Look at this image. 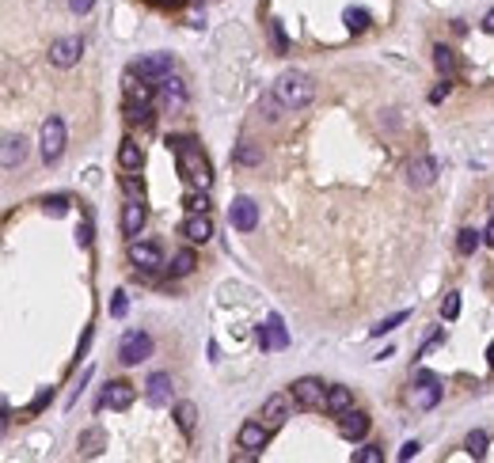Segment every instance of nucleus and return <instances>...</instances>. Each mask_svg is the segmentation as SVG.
I'll list each match as a JSON object with an SVG mask.
<instances>
[{"instance_id":"22","label":"nucleus","mask_w":494,"mask_h":463,"mask_svg":"<svg viewBox=\"0 0 494 463\" xmlns=\"http://www.w3.org/2000/svg\"><path fill=\"white\" fill-rule=\"evenodd\" d=\"M327 414H335V418H343L346 410H354V395H350V388H327Z\"/></svg>"},{"instance_id":"45","label":"nucleus","mask_w":494,"mask_h":463,"mask_svg":"<svg viewBox=\"0 0 494 463\" xmlns=\"http://www.w3.org/2000/svg\"><path fill=\"white\" fill-rule=\"evenodd\" d=\"M76 239H80V247H87V244H92V228H87V224H84L80 232H76Z\"/></svg>"},{"instance_id":"7","label":"nucleus","mask_w":494,"mask_h":463,"mask_svg":"<svg viewBox=\"0 0 494 463\" xmlns=\"http://www.w3.org/2000/svg\"><path fill=\"white\" fill-rule=\"evenodd\" d=\"M129 262H134L137 270L152 273V270L163 266V251H160L156 244H141V239H129Z\"/></svg>"},{"instance_id":"38","label":"nucleus","mask_w":494,"mask_h":463,"mask_svg":"<svg viewBox=\"0 0 494 463\" xmlns=\"http://www.w3.org/2000/svg\"><path fill=\"white\" fill-rule=\"evenodd\" d=\"M380 459H384V452H380L377 445H369V448L354 452V463H380Z\"/></svg>"},{"instance_id":"16","label":"nucleus","mask_w":494,"mask_h":463,"mask_svg":"<svg viewBox=\"0 0 494 463\" xmlns=\"http://www.w3.org/2000/svg\"><path fill=\"white\" fill-rule=\"evenodd\" d=\"M145 399L149 406H168L171 403V376L168 372H152L145 383Z\"/></svg>"},{"instance_id":"10","label":"nucleus","mask_w":494,"mask_h":463,"mask_svg":"<svg viewBox=\"0 0 494 463\" xmlns=\"http://www.w3.org/2000/svg\"><path fill=\"white\" fill-rule=\"evenodd\" d=\"M289 346V330H285L281 315H270L267 327H259V349L267 354V349H285Z\"/></svg>"},{"instance_id":"27","label":"nucleus","mask_w":494,"mask_h":463,"mask_svg":"<svg viewBox=\"0 0 494 463\" xmlns=\"http://www.w3.org/2000/svg\"><path fill=\"white\" fill-rule=\"evenodd\" d=\"M236 163H244V168H255V163H262V148L251 145V141H240V148L232 152Z\"/></svg>"},{"instance_id":"29","label":"nucleus","mask_w":494,"mask_h":463,"mask_svg":"<svg viewBox=\"0 0 494 463\" xmlns=\"http://www.w3.org/2000/svg\"><path fill=\"white\" fill-rule=\"evenodd\" d=\"M434 65H437V72H441V76H453L456 72V53L449 46H434Z\"/></svg>"},{"instance_id":"20","label":"nucleus","mask_w":494,"mask_h":463,"mask_svg":"<svg viewBox=\"0 0 494 463\" xmlns=\"http://www.w3.org/2000/svg\"><path fill=\"white\" fill-rule=\"evenodd\" d=\"M285 418H289V399H285V395H270V399L262 403V422L270 429H281Z\"/></svg>"},{"instance_id":"44","label":"nucleus","mask_w":494,"mask_h":463,"mask_svg":"<svg viewBox=\"0 0 494 463\" xmlns=\"http://www.w3.org/2000/svg\"><path fill=\"white\" fill-rule=\"evenodd\" d=\"M483 244H487V247H494V217H490V224L483 228Z\"/></svg>"},{"instance_id":"32","label":"nucleus","mask_w":494,"mask_h":463,"mask_svg":"<svg viewBox=\"0 0 494 463\" xmlns=\"http://www.w3.org/2000/svg\"><path fill=\"white\" fill-rule=\"evenodd\" d=\"M487 433H483V429H476V433H468V440H464V448H468V456H476V459H483L487 456Z\"/></svg>"},{"instance_id":"41","label":"nucleus","mask_w":494,"mask_h":463,"mask_svg":"<svg viewBox=\"0 0 494 463\" xmlns=\"http://www.w3.org/2000/svg\"><path fill=\"white\" fill-rule=\"evenodd\" d=\"M92 4H95V0H69V8L76 16H87V12H92Z\"/></svg>"},{"instance_id":"35","label":"nucleus","mask_w":494,"mask_h":463,"mask_svg":"<svg viewBox=\"0 0 494 463\" xmlns=\"http://www.w3.org/2000/svg\"><path fill=\"white\" fill-rule=\"evenodd\" d=\"M270 42H274V50H278V53H289V38H285L281 19H270Z\"/></svg>"},{"instance_id":"25","label":"nucleus","mask_w":494,"mask_h":463,"mask_svg":"<svg viewBox=\"0 0 494 463\" xmlns=\"http://www.w3.org/2000/svg\"><path fill=\"white\" fill-rule=\"evenodd\" d=\"M103 429H84L80 440H76V448H80V456H99L103 452Z\"/></svg>"},{"instance_id":"26","label":"nucleus","mask_w":494,"mask_h":463,"mask_svg":"<svg viewBox=\"0 0 494 463\" xmlns=\"http://www.w3.org/2000/svg\"><path fill=\"white\" fill-rule=\"evenodd\" d=\"M194 266H198V258H194V251L186 247V251H175L171 255V278H186V273H194Z\"/></svg>"},{"instance_id":"37","label":"nucleus","mask_w":494,"mask_h":463,"mask_svg":"<svg viewBox=\"0 0 494 463\" xmlns=\"http://www.w3.org/2000/svg\"><path fill=\"white\" fill-rule=\"evenodd\" d=\"M456 315H460V293H445V300H441V319H449V323H453Z\"/></svg>"},{"instance_id":"8","label":"nucleus","mask_w":494,"mask_h":463,"mask_svg":"<svg viewBox=\"0 0 494 463\" xmlns=\"http://www.w3.org/2000/svg\"><path fill=\"white\" fill-rule=\"evenodd\" d=\"M134 399H137L134 383H129V380H111V383H107V391H103V399H99V406H111V410H129Z\"/></svg>"},{"instance_id":"17","label":"nucleus","mask_w":494,"mask_h":463,"mask_svg":"<svg viewBox=\"0 0 494 463\" xmlns=\"http://www.w3.org/2000/svg\"><path fill=\"white\" fill-rule=\"evenodd\" d=\"M434 179H437V160L419 156V160L407 163V183H411V186H419V190H422V186H430Z\"/></svg>"},{"instance_id":"23","label":"nucleus","mask_w":494,"mask_h":463,"mask_svg":"<svg viewBox=\"0 0 494 463\" xmlns=\"http://www.w3.org/2000/svg\"><path fill=\"white\" fill-rule=\"evenodd\" d=\"M160 92H163V103L168 107H186V87H183V80H171V76H163L160 80Z\"/></svg>"},{"instance_id":"5","label":"nucleus","mask_w":494,"mask_h":463,"mask_svg":"<svg viewBox=\"0 0 494 463\" xmlns=\"http://www.w3.org/2000/svg\"><path fill=\"white\" fill-rule=\"evenodd\" d=\"M38 145H42V160L53 163V160H61V152H65V122L61 118H46L42 122V137H38Z\"/></svg>"},{"instance_id":"40","label":"nucleus","mask_w":494,"mask_h":463,"mask_svg":"<svg viewBox=\"0 0 494 463\" xmlns=\"http://www.w3.org/2000/svg\"><path fill=\"white\" fill-rule=\"evenodd\" d=\"M122 186H126V194H129V197H145V186H141V183L134 179V175H126Z\"/></svg>"},{"instance_id":"21","label":"nucleus","mask_w":494,"mask_h":463,"mask_svg":"<svg viewBox=\"0 0 494 463\" xmlns=\"http://www.w3.org/2000/svg\"><path fill=\"white\" fill-rule=\"evenodd\" d=\"M126 103H137V107H152V99H156V87L152 84H137V76L129 72L126 76Z\"/></svg>"},{"instance_id":"46","label":"nucleus","mask_w":494,"mask_h":463,"mask_svg":"<svg viewBox=\"0 0 494 463\" xmlns=\"http://www.w3.org/2000/svg\"><path fill=\"white\" fill-rule=\"evenodd\" d=\"M483 31H487V35H494V8H490L487 16H483Z\"/></svg>"},{"instance_id":"39","label":"nucleus","mask_w":494,"mask_h":463,"mask_svg":"<svg viewBox=\"0 0 494 463\" xmlns=\"http://www.w3.org/2000/svg\"><path fill=\"white\" fill-rule=\"evenodd\" d=\"M126 312H129V300H126V293L118 289V293H114V300H111V315H114V319H122Z\"/></svg>"},{"instance_id":"28","label":"nucleus","mask_w":494,"mask_h":463,"mask_svg":"<svg viewBox=\"0 0 494 463\" xmlns=\"http://www.w3.org/2000/svg\"><path fill=\"white\" fill-rule=\"evenodd\" d=\"M194 422H198V410H194V403H179V406H175V425H179L186 437L194 433Z\"/></svg>"},{"instance_id":"13","label":"nucleus","mask_w":494,"mask_h":463,"mask_svg":"<svg viewBox=\"0 0 494 463\" xmlns=\"http://www.w3.org/2000/svg\"><path fill=\"white\" fill-rule=\"evenodd\" d=\"M145 220H149V209L141 197H129V202L122 205V232L129 239H137L141 236V228H145Z\"/></svg>"},{"instance_id":"18","label":"nucleus","mask_w":494,"mask_h":463,"mask_svg":"<svg viewBox=\"0 0 494 463\" xmlns=\"http://www.w3.org/2000/svg\"><path fill=\"white\" fill-rule=\"evenodd\" d=\"M23 160H27V137L23 134H8L4 137V160H0L4 171H16Z\"/></svg>"},{"instance_id":"15","label":"nucleus","mask_w":494,"mask_h":463,"mask_svg":"<svg viewBox=\"0 0 494 463\" xmlns=\"http://www.w3.org/2000/svg\"><path fill=\"white\" fill-rule=\"evenodd\" d=\"M141 80H163V76H171V53H149V58L137 61Z\"/></svg>"},{"instance_id":"30","label":"nucleus","mask_w":494,"mask_h":463,"mask_svg":"<svg viewBox=\"0 0 494 463\" xmlns=\"http://www.w3.org/2000/svg\"><path fill=\"white\" fill-rule=\"evenodd\" d=\"M343 19H346V27L354 31V35H361V31H369V23H372L365 8H346V16H343Z\"/></svg>"},{"instance_id":"33","label":"nucleus","mask_w":494,"mask_h":463,"mask_svg":"<svg viewBox=\"0 0 494 463\" xmlns=\"http://www.w3.org/2000/svg\"><path fill=\"white\" fill-rule=\"evenodd\" d=\"M183 205L190 209V213H210V194H205V190H198V186H194V190L183 197Z\"/></svg>"},{"instance_id":"2","label":"nucleus","mask_w":494,"mask_h":463,"mask_svg":"<svg viewBox=\"0 0 494 463\" xmlns=\"http://www.w3.org/2000/svg\"><path fill=\"white\" fill-rule=\"evenodd\" d=\"M274 99H278L285 110H301L316 99V80L308 72H281L278 84H274Z\"/></svg>"},{"instance_id":"4","label":"nucleus","mask_w":494,"mask_h":463,"mask_svg":"<svg viewBox=\"0 0 494 463\" xmlns=\"http://www.w3.org/2000/svg\"><path fill=\"white\" fill-rule=\"evenodd\" d=\"M441 380L434 376V372H419V380H414V391H411V403H414V410H434L437 403H441Z\"/></svg>"},{"instance_id":"42","label":"nucleus","mask_w":494,"mask_h":463,"mask_svg":"<svg viewBox=\"0 0 494 463\" xmlns=\"http://www.w3.org/2000/svg\"><path fill=\"white\" fill-rule=\"evenodd\" d=\"M419 448H422L419 440H407V445L399 448V459H411V456H419Z\"/></svg>"},{"instance_id":"36","label":"nucleus","mask_w":494,"mask_h":463,"mask_svg":"<svg viewBox=\"0 0 494 463\" xmlns=\"http://www.w3.org/2000/svg\"><path fill=\"white\" fill-rule=\"evenodd\" d=\"M407 315H411V312H395V315H388V319H380V323L372 327L369 334H388V330H395L399 323H407Z\"/></svg>"},{"instance_id":"11","label":"nucleus","mask_w":494,"mask_h":463,"mask_svg":"<svg viewBox=\"0 0 494 463\" xmlns=\"http://www.w3.org/2000/svg\"><path fill=\"white\" fill-rule=\"evenodd\" d=\"M80 53H84L80 38H58L50 46V65H58V69H73V65L80 61Z\"/></svg>"},{"instance_id":"12","label":"nucleus","mask_w":494,"mask_h":463,"mask_svg":"<svg viewBox=\"0 0 494 463\" xmlns=\"http://www.w3.org/2000/svg\"><path fill=\"white\" fill-rule=\"evenodd\" d=\"M270 433H274V429L267 422H244L236 440H240V448H244V452H262V448H267V440H270Z\"/></svg>"},{"instance_id":"34","label":"nucleus","mask_w":494,"mask_h":463,"mask_svg":"<svg viewBox=\"0 0 494 463\" xmlns=\"http://www.w3.org/2000/svg\"><path fill=\"white\" fill-rule=\"evenodd\" d=\"M42 213H46V217H65V213H69V197H61V194L46 197V202H42Z\"/></svg>"},{"instance_id":"1","label":"nucleus","mask_w":494,"mask_h":463,"mask_svg":"<svg viewBox=\"0 0 494 463\" xmlns=\"http://www.w3.org/2000/svg\"><path fill=\"white\" fill-rule=\"evenodd\" d=\"M168 148L175 152V163H179L183 183H186V186H198V190H210L213 168H210V160H205L202 145H198L194 137H171Z\"/></svg>"},{"instance_id":"19","label":"nucleus","mask_w":494,"mask_h":463,"mask_svg":"<svg viewBox=\"0 0 494 463\" xmlns=\"http://www.w3.org/2000/svg\"><path fill=\"white\" fill-rule=\"evenodd\" d=\"M338 433H343L346 440H361L369 433V414L361 410H346L343 418H338Z\"/></svg>"},{"instance_id":"9","label":"nucleus","mask_w":494,"mask_h":463,"mask_svg":"<svg viewBox=\"0 0 494 463\" xmlns=\"http://www.w3.org/2000/svg\"><path fill=\"white\" fill-rule=\"evenodd\" d=\"M228 224H232L236 232H255V224H259V205L251 202V197H236L232 209H228Z\"/></svg>"},{"instance_id":"47","label":"nucleus","mask_w":494,"mask_h":463,"mask_svg":"<svg viewBox=\"0 0 494 463\" xmlns=\"http://www.w3.org/2000/svg\"><path fill=\"white\" fill-rule=\"evenodd\" d=\"M487 361H490V365H494V342H490V349H487Z\"/></svg>"},{"instance_id":"14","label":"nucleus","mask_w":494,"mask_h":463,"mask_svg":"<svg viewBox=\"0 0 494 463\" xmlns=\"http://www.w3.org/2000/svg\"><path fill=\"white\" fill-rule=\"evenodd\" d=\"M179 232L190 244H205V239H213V220H210V213H190L179 224Z\"/></svg>"},{"instance_id":"43","label":"nucleus","mask_w":494,"mask_h":463,"mask_svg":"<svg viewBox=\"0 0 494 463\" xmlns=\"http://www.w3.org/2000/svg\"><path fill=\"white\" fill-rule=\"evenodd\" d=\"M445 95H449V80H445V84H437L434 92H430V103H441Z\"/></svg>"},{"instance_id":"3","label":"nucleus","mask_w":494,"mask_h":463,"mask_svg":"<svg viewBox=\"0 0 494 463\" xmlns=\"http://www.w3.org/2000/svg\"><path fill=\"white\" fill-rule=\"evenodd\" d=\"M149 354H152V338L145 330H126L122 342H118V361L122 365H141Z\"/></svg>"},{"instance_id":"6","label":"nucleus","mask_w":494,"mask_h":463,"mask_svg":"<svg viewBox=\"0 0 494 463\" xmlns=\"http://www.w3.org/2000/svg\"><path fill=\"white\" fill-rule=\"evenodd\" d=\"M323 399H327V391H323V383L316 380V376H301V380H293V403H296V406L312 410V406H323Z\"/></svg>"},{"instance_id":"24","label":"nucleus","mask_w":494,"mask_h":463,"mask_svg":"<svg viewBox=\"0 0 494 463\" xmlns=\"http://www.w3.org/2000/svg\"><path fill=\"white\" fill-rule=\"evenodd\" d=\"M118 168L122 171H137L141 168V145L137 141H122V145H118Z\"/></svg>"},{"instance_id":"31","label":"nucleus","mask_w":494,"mask_h":463,"mask_svg":"<svg viewBox=\"0 0 494 463\" xmlns=\"http://www.w3.org/2000/svg\"><path fill=\"white\" fill-rule=\"evenodd\" d=\"M479 239H483V232H471V228H464V232L456 236V255H476Z\"/></svg>"}]
</instances>
